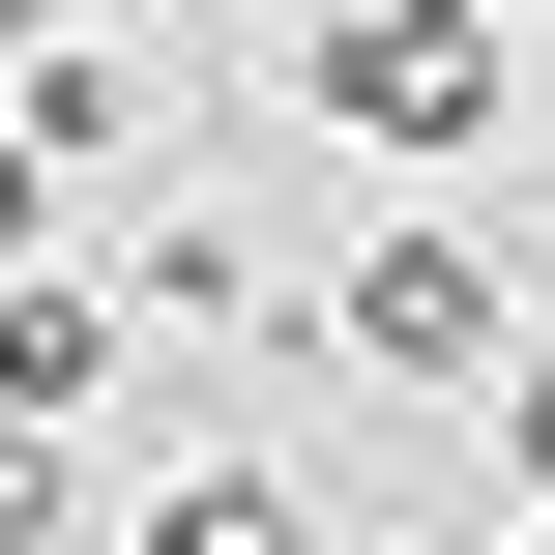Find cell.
I'll use <instances>...</instances> for the list:
<instances>
[{
    "label": "cell",
    "mask_w": 555,
    "mask_h": 555,
    "mask_svg": "<svg viewBox=\"0 0 555 555\" xmlns=\"http://www.w3.org/2000/svg\"><path fill=\"white\" fill-rule=\"evenodd\" d=\"M410 555H555V527H410Z\"/></svg>",
    "instance_id": "obj_10"
},
{
    "label": "cell",
    "mask_w": 555,
    "mask_h": 555,
    "mask_svg": "<svg viewBox=\"0 0 555 555\" xmlns=\"http://www.w3.org/2000/svg\"><path fill=\"white\" fill-rule=\"evenodd\" d=\"M322 351H351V380H498V351H527V293H498V234H468V205H380V234L322 263Z\"/></svg>",
    "instance_id": "obj_2"
},
{
    "label": "cell",
    "mask_w": 555,
    "mask_h": 555,
    "mask_svg": "<svg viewBox=\"0 0 555 555\" xmlns=\"http://www.w3.org/2000/svg\"><path fill=\"white\" fill-rule=\"evenodd\" d=\"M29 234H59V146H29V117H0V263H29Z\"/></svg>",
    "instance_id": "obj_9"
},
{
    "label": "cell",
    "mask_w": 555,
    "mask_h": 555,
    "mask_svg": "<svg viewBox=\"0 0 555 555\" xmlns=\"http://www.w3.org/2000/svg\"><path fill=\"white\" fill-rule=\"evenodd\" d=\"M0 117L59 146V205H117V176H146V29H117V0H59V29L0 59Z\"/></svg>",
    "instance_id": "obj_3"
},
{
    "label": "cell",
    "mask_w": 555,
    "mask_h": 555,
    "mask_svg": "<svg viewBox=\"0 0 555 555\" xmlns=\"http://www.w3.org/2000/svg\"><path fill=\"white\" fill-rule=\"evenodd\" d=\"M146 555H322V527H293V468H234V439H205V468L146 498Z\"/></svg>",
    "instance_id": "obj_6"
},
{
    "label": "cell",
    "mask_w": 555,
    "mask_h": 555,
    "mask_svg": "<svg viewBox=\"0 0 555 555\" xmlns=\"http://www.w3.org/2000/svg\"><path fill=\"white\" fill-rule=\"evenodd\" d=\"M117 293H146V322H176V351H205V322H263V263H234V234H205V205H146V234H117Z\"/></svg>",
    "instance_id": "obj_5"
},
{
    "label": "cell",
    "mask_w": 555,
    "mask_h": 555,
    "mask_svg": "<svg viewBox=\"0 0 555 555\" xmlns=\"http://www.w3.org/2000/svg\"><path fill=\"white\" fill-rule=\"evenodd\" d=\"M293 88H322V146L468 176V146H498V0H322V29H293Z\"/></svg>",
    "instance_id": "obj_1"
},
{
    "label": "cell",
    "mask_w": 555,
    "mask_h": 555,
    "mask_svg": "<svg viewBox=\"0 0 555 555\" xmlns=\"http://www.w3.org/2000/svg\"><path fill=\"white\" fill-rule=\"evenodd\" d=\"M117 351H146V293H88V263H0V410H117Z\"/></svg>",
    "instance_id": "obj_4"
},
{
    "label": "cell",
    "mask_w": 555,
    "mask_h": 555,
    "mask_svg": "<svg viewBox=\"0 0 555 555\" xmlns=\"http://www.w3.org/2000/svg\"><path fill=\"white\" fill-rule=\"evenodd\" d=\"M117 29H146V0H117Z\"/></svg>",
    "instance_id": "obj_11"
},
{
    "label": "cell",
    "mask_w": 555,
    "mask_h": 555,
    "mask_svg": "<svg viewBox=\"0 0 555 555\" xmlns=\"http://www.w3.org/2000/svg\"><path fill=\"white\" fill-rule=\"evenodd\" d=\"M498 439H527V527H555V351H498Z\"/></svg>",
    "instance_id": "obj_8"
},
{
    "label": "cell",
    "mask_w": 555,
    "mask_h": 555,
    "mask_svg": "<svg viewBox=\"0 0 555 555\" xmlns=\"http://www.w3.org/2000/svg\"><path fill=\"white\" fill-rule=\"evenodd\" d=\"M0 555H59V410H0Z\"/></svg>",
    "instance_id": "obj_7"
}]
</instances>
